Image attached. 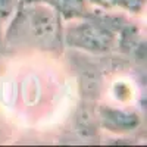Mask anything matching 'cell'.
<instances>
[{
  "label": "cell",
  "mask_w": 147,
  "mask_h": 147,
  "mask_svg": "<svg viewBox=\"0 0 147 147\" xmlns=\"http://www.w3.org/2000/svg\"><path fill=\"white\" fill-rule=\"evenodd\" d=\"M28 40L38 47L56 49L62 43V21L60 15L47 3L27 2L21 10V22Z\"/></svg>",
  "instance_id": "cell-1"
},
{
  "label": "cell",
  "mask_w": 147,
  "mask_h": 147,
  "mask_svg": "<svg viewBox=\"0 0 147 147\" xmlns=\"http://www.w3.org/2000/svg\"><path fill=\"white\" fill-rule=\"evenodd\" d=\"M65 41L71 47L100 55L109 52L113 47L115 34L103 24L82 21L66 28Z\"/></svg>",
  "instance_id": "cell-2"
},
{
  "label": "cell",
  "mask_w": 147,
  "mask_h": 147,
  "mask_svg": "<svg viewBox=\"0 0 147 147\" xmlns=\"http://www.w3.org/2000/svg\"><path fill=\"white\" fill-rule=\"evenodd\" d=\"M100 119L105 128L113 132H128L140 125V116L132 110L116 107H100Z\"/></svg>",
  "instance_id": "cell-3"
},
{
  "label": "cell",
  "mask_w": 147,
  "mask_h": 147,
  "mask_svg": "<svg viewBox=\"0 0 147 147\" xmlns=\"http://www.w3.org/2000/svg\"><path fill=\"white\" fill-rule=\"evenodd\" d=\"M50 6L56 9L60 18L65 19H80L87 15L85 0H52Z\"/></svg>",
  "instance_id": "cell-4"
},
{
  "label": "cell",
  "mask_w": 147,
  "mask_h": 147,
  "mask_svg": "<svg viewBox=\"0 0 147 147\" xmlns=\"http://www.w3.org/2000/svg\"><path fill=\"white\" fill-rule=\"evenodd\" d=\"M146 5V0H109V6H118L131 13H140Z\"/></svg>",
  "instance_id": "cell-5"
},
{
  "label": "cell",
  "mask_w": 147,
  "mask_h": 147,
  "mask_svg": "<svg viewBox=\"0 0 147 147\" xmlns=\"http://www.w3.org/2000/svg\"><path fill=\"white\" fill-rule=\"evenodd\" d=\"M12 5H13V0H0V13H10L12 10Z\"/></svg>",
  "instance_id": "cell-6"
},
{
  "label": "cell",
  "mask_w": 147,
  "mask_h": 147,
  "mask_svg": "<svg viewBox=\"0 0 147 147\" xmlns=\"http://www.w3.org/2000/svg\"><path fill=\"white\" fill-rule=\"evenodd\" d=\"M93 3H97V5H102V6H107L109 7V0H90Z\"/></svg>",
  "instance_id": "cell-7"
},
{
  "label": "cell",
  "mask_w": 147,
  "mask_h": 147,
  "mask_svg": "<svg viewBox=\"0 0 147 147\" xmlns=\"http://www.w3.org/2000/svg\"><path fill=\"white\" fill-rule=\"evenodd\" d=\"M25 2H40V3H47V5H50L52 0H25Z\"/></svg>",
  "instance_id": "cell-8"
}]
</instances>
